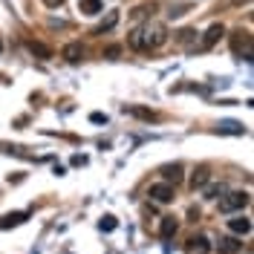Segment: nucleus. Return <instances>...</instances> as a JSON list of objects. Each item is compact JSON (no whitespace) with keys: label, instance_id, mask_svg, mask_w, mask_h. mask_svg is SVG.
<instances>
[{"label":"nucleus","instance_id":"1","mask_svg":"<svg viewBox=\"0 0 254 254\" xmlns=\"http://www.w3.org/2000/svg\"><path fill=\"white\" fill-rule=\"evenodd\" d=\"M142 41L144 49H159L165 41H168V29L162 23H144L142 26Z\"/></svg>","mask_w":254,"mask_h":254},{"label":"nucleus","instance_id":"2","mask_svg":"<svg viewBox=\"0 0 254 254\" xmlns=\"http://www.w3.org/2000/svg\"><path fill=\"white\" fill-rule=\"evenodd\" d=\"M246 205H249V193H246V190H231V193H222V199H220V211H222V214L243 211Z\"/></svg>","mask_w":254,"mask_h":254},{"label":"nucleus","instance_id":"3","mask_svg":"<svg viewBox=\"0 0 254 254\" xmlns=\"http://www.w3.org/2000/svg\"><path fill=\"white\" fill-rule=\"evenodd\" d=\"M147 196L162 202V205H168V202H174V185L171 182H156V185H150Z\"/></svg>","mask_w":254,"mask_h":254},{"label":"nucleus","instance_id":"4","mask_svg":"<svg viewBox=\"0 0 254 254\" xmlns=\"http://www.w3.org/2000/svg\"><path fill=\"white\" fill-rule=\"evenodd\" d=\"M64 58H66V61L69 64H78L81 58H84V47H81L78 41H75V44H66V47H64V52H61Z\"/></svg>","mask_w":254,"mask_h":254},{"label":"nucleus","instance_id":"5","mask_svg":"<svg viewBox=\"0 0 254 254\" xmlns=\"http://www.w3.org/2000/svg\"><path fill=\"white\" fill-rule=\"evenodd\" d=\"M162 179L179 185V182H182V165H165V168H162Z\"/></svg>","mask_w":254,"mask_h":254},{"label":"nucleus","instance_id":"6","mask_svg":"<svg viewBox=\"0 0 254 254\" xmlns=\"http://www.w3.org/2000/svg\"><path fill=\"white\" fill-rule=\"evenodd\" d=\"M228 231H234V234H249V231H252V220H249V217H234V220H228Z\"/></svg>","mask_w":254,"mask_h":254},{"label":"nucleus","instance_id":"7","mask_svg":"<svg viewBox=\"0 0 254 254\" xmlns=\"http://www.w3.org/2000/svg\"><path fill=\"white\" fill-rule=\"evenodd\" d=\"M176 228H179V222H176V217H162V222H159V234L168 240L176 234Z\"/></svg>","mask_w":254,"mask_h":254},{"label":"nucleus","instance_id":"8","mask_svg":"<svg viewBox=\"0 0 254 254\" xmlns=\"http://www.w3.org/2000/svg\"><path fill=\"white\" fill-rule=\"evenodd\" d=\"M185 252L188 254H205L208 252V240L205 237H190L188 246H185Z\"/></svg>","mask_w":254,"mask_h":254},{"label":"nucleus","instance_id":"9","mask_svg":"<svg viewBox=\"0 0 254 254\" xmlns=\"http://www.w3.org/2000/svg\"><path fill=\"white\" fill-rule=\"evenodd\" d=\"M222 32H225V29H222L220 23H214V26L205 32V38H202V47H205V49H208V47H214V44H217V41L222 38Z\"/></svg>","mask_w":254,"mask_h":254},{"label":"nucleus","instance_id":"10","mask_svg":"<svg viewBox=\"0 0 254 254\" xmlns=\"http://www.w3.org/2000/svg\"><path fill=\"white\" fill-rule=\"evenodd\" d=\"M208 179H211V171H208V168H199V171L193 174V179H190V188H193V190H196V188H205Z\"/></svg>","mask_w":254,"mask_h":254},{"label":"nucleus","instance_id":"11","mask_svg":"<svg viewBox=\"0 0 254 254\" xmlns=\"http://www.w3.org/2000/svg\"><path fill=\"white\" fill-rule=\"evenodd\" d=\"M127 44H130V49H136V52H144V41H142V26H136V29L130 32V38H127Z\"/></svg>","mask_w":254,"mask_h":254},{"label":"nucleus","instance_id":"12","mask_svg":"<svg viewBox=\"0 0 254 254\" xmlns=\"http://www.w3.org/2000/svg\"><path fill=\"white\" fill-rule=\"evenodd\" d=\"M26 47H29V52H32V55H38V58H52V49L44 47L41 41H29Z\"/></svg>","mask_w":254,"mask_h":254},{"label":"nucleus","instance_id":"13","mask_svg":"<svg viewBox=\"0 0 254 254\" xmlns=\"http://www.w3.org/2000/svg\"><path fill=\"white\" fill-rule=\"evenodd\" d=\"M78 9L84 15H98V12H101V0H81Z\"/></svg>","mask_w":254,"mask_h":254},{"label":"nucleus","instance_id":"14","mask_svg":"<svg viewBox=\"0 0 254 254\" xmlns=\"http://www.w3.org/2000/svg\"><path fill=\"white\" fill-rule=\"evenodd\" d=\"M202 193H205L208 199H220L222 193H225V185H222V182H220V185H205Z\"/></svg>","mask_w":254,"mask_h":254},{"label":"nucleus","instance_id":"15","mask_svg":"<svg viewBox=\"0 0 254 254\" xmlns=\"http://www.w3.org/2000/svg\"><path fill=\"white\" fill-rule=\"evenodd\" d=\"M23 220H26V214H9V217H3L0 228H9V225H20Z\"/></svg>","mask_w":254,"mask_h":254},{"label":"nucleus","instance_id":"16","mask_svg":"<svg viewBox=\"0 0 254 254\" xmlns=\"http://www.w3.org/2000/svg\"><path fill=\"white\" fill-rule=\"evenodd\" d=\"M116 20H119V15H116V12H110V15H107V20H104L101 26H95V35H101V32L113 29V26H116Z\"/></svg>","mask_w":254,"mask_h":254},{"label":"nucleus","instance_id":"17","mask_svg":"<svg viewBox=\"0 0 254 254\" xmlns=\"http://www.w3.org/2000/svg\"><path fill=\"white\" fill-rule=\"evenodd\" d=\"M125 113H133V116H139V119H156L150 110H144V107H125Z\"/></svg>","mask_w":254,"mask_h":254},{"label":"nucleus","instance_id":"18","mask_svg":"<svg viewBox=\"0 0 254 254\" xmlns=\"http://www.w3.org/2000/svg\"><path fill=\"white\" fill-rule=\"evenodd\" d=\"M220 243H222V249H225V252H228V254H234V252H240V243H237V240L225 237V240H220Z\"/></svg>","mask_w":254,"mask_h":254},{"label":"nucleus","instance_id":"19","mask_svg":"<svg viewBox=\"0 0 254 254\" xmlns=\"http://www.w3.org/2000/svg\"><path fill=\"white\" fill-rule=\"evenodd\" d=\"M220 130H225V133H246V127L234 125V122H225V125H220Z\"/></svg>","mask_w":254,"mask_h":254},{"label":"nucleus","instance_id":"20","mask_svg":"<svg viewBox=\"0 0 254 254\" xmlns=\"http://www.w3.org/2000/svg\"><path fill=\"white\" fill-rule=\"evenodd\" d=\"M119 52H122V47H107L104 49V58H119Z\"/></svg>","mask_w":254,"mask_h":254},{"label":"nucleus","instance_id":"21","mask_svg":"<svg viewBox=\"0 0 254 254\" xmlns=\"http://www.w3.org/2000/svg\"><path fill=\"white\" fill-rule=\"evenodd\" d=\"M101 228H104V231H113V228H116V220H113V217H104V220H101Z\"/></svg>","mask_w":254,"mask_h":254},{"label":"nucleus","instance_id":"22","mask_svg":"<svg viewBox=\"0 0 254 254\" xmlns=\"http://www.w3.org/2000/svg\"><path fill=\"white\" fill-rule=\"evenodd\" d=\"M90 122H95V125H101V122H107V116H101V113H93V116H90Z\"/></svg>","mask_w":254,"mask_h":254},{"label":"nucleus","instance_id":"23","mask_svg":"<svg viewBox=\"0 0 254 254\" xmlns=\"http://www.w3.org/2000/svg\"><path fill=\"white\" fill-rule=\"evenodd\" d=\"M44 3H47V6H49V9H55V6H61V3H64V0H44Z\"/></svg>","mask_w":254,"mask_h":254},{"label":"nucleus","instance_id":"24","mask_svg":"<svg viewBox=\"0 0 254 254\" xmlns=\"http://www.w3.org/2000/svg\"><path fill=\"white\" fill-rule=\"evenodd\" d=\"M0 49H3V44H0Z\"/></svg>","mask_w":254,"mask_h":254}]
</instances>
